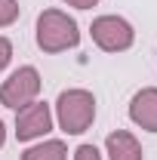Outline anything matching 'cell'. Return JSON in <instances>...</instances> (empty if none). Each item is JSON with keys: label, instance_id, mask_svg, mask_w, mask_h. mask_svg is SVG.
<instances>
[{"label": "cell", "instance_id": "obj_2", "mask_svg": "<svg viewBox=\"0 0 157 160\" xmlns=\"http://www.w3.org/2000/svg\"><path fill=\"white\" fill-rule=\"evenodd\" d=\"M56 120L68 136H80L96 120V96L89 89H65L56 99Z\"/></svg>", "mask_w": 157, "mask_h": 160}, {"label": "cell", "instance_id": "obj_13", "mask_svg": "<svg viewBox=\"0 0 157 160\" xmlns=\"http://www.w3.org/2000/svg\"><path fill=\"white\" fill-rule=\"evenodd\" d=\"M6 145V126H3V120H0V148Z\"/></svg>", "mask_w": 157, "mask_h": 160}, {"label": "cell", "instance_id": "obj_9", "mask_svg": "<svg viewBox=\"0 0 157 160\" xmlns=\"http://www.w3.org/2000/svg\"><path fill=\"white\" fill-rule=\"evenodd\" d=\"M19 12H22L19 0H0V28H9L19 19Z\"/></svg>", "mask_w": 157, "mask_h": 160}, {"label": "cell", "instance_id": "obj_10", "mask_svg": "<svg viewBox=\"0 0 157 160\" xmlns=\"http://www.w3.org/2000/svg\"><path fill=\"white\" fill-rule=\"evenodd\" d=\"M74 160H102L96 145H80L77 151H74Z\"/></svg>", "mask_w": 157, "mask_h": 160}, {"label": "cell", "instance_id": "obj_5", "mask_svg": "<svg viewBox=\"0 0 157 160\" xmlns=\"http://www.w3.org/2000/svg\"><path fill=\"white\" fill-rule=\"evenodd\" d=\"M49 129H53V108L46 102H31L16 111V139L19 142L43 139Z\"/></svg>", "mask_w": 157, "mask_h": 160}, {"label": "cell", "instance_id": "obj_8", "mask_svg": "<svg viewBox=\"0 0 157 160\" xmlns=\"http://www.w3.org/2000/svg\"><path fill=\"white\" fill-rule=\"evenodd\" d=\"M22 160H68V148L62 139H46L34 148H28L22 154Z\"/></svg>", "mask_w": 157, "mask_h": 160}, {"label": "cell", "instance_id": "obj_12", "mask_svg": "<svg viewBox=\"0 0 157 160\" xmlns=\"http://www.w3.org/2000/svg\"><path fill=\"white\" fill-rule=\"evenodd\" d=\"M62 3H68V6H74V9H93L99 0H62Z\"/></svg>", "mask_w": 157, "mask_h": 160}, {"label": "cell", "instance_id": "obj_11", "mask_svg": "<svg viewBox=\"0 0 157 160\" xmlns=\"http://www.w3.org/2000/svg\"><path fill=\"white\" fill-rule=\"evenodd\" d=\"M9 62H13V43H9V37H0V71Z\"/></svg>", "mask_w": 157, "mask_h": 160}, {"label": "cell", "instance_id": "obj_6", "mask_svg": "<svg viewBox=\"0 0 157 160\" xmlns=\"http://www.w3.org/2000/svg\"><path fill=\"white\" fill-rule=\"evenodd\" d=\"M129 120L142 129H148V132H157V86H145L133 96Z\"/></svg>", "mask_w": 157, "mask_h": 160}, {"label": "cell", "instance_id": "obj_4", "mask_svg": "<svg viewBox=\"0 0 157 160\" xmlns=\"http://www.w3.org/2000/svg\"><path fill=\"white\" fill-rule=\"evenodd\" d=\"M89 34L102 52H126L136 43V31L123 16H99L89 25Z\"/></svg>", "mask_w": 157, "mask_h": 160}, {"label": "cell", "instance_id": "obj_7", "mask_svg": "<svg viewBox=\"0 0 157 160\" xmlns=\"http://www.w3.org/2000/svg\"><path fill=\"white\" fill-rule=\"evenodd\" d=\"M105 151H108V160H145V151H142L139 139L126 129H114L105 139Z\"/></svg>", "mask_w": 157, "mask_h": 160}, {"label": "cell", "instance_id": "obj_1", "mask_svg": "<svg viewBox=\"0 0 157 160\" xmlns=\"http://www.w3.org/2000/svg\"><path fill=\"white\" fill-rule=\"evenodd\" d=\"M37 46L43 52H65V49H74L80 43V28L77 22L71 19L68 12L62 9H43L37 16Z\"/></svg>", "mask_w": 157, "mask_h": 160}, {"label": "cell", "instance_id": "obj_3", "mask_svg": "<svg viewBox=\"0 0 157 160\" xmlns=\"http://www.w3.org/2000/svg\"><path fill=\"white\" fill-rule=\"evenodd\" d=\"M40 86H43L40 71L34 68V65H22V68H16L9 77L0 83V105L19 111V108H25V105L37 102Z\"/></svg>", "mask_w": 157, "mask_h": 160}]
</instances>
